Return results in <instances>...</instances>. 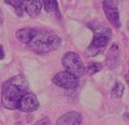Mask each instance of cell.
<instances>
[{
	"mask_svg": "<svg viewBox=\"0 0 129 125\" xmlns=\"http://www.w3.org/2000/svg\"><path fill=\"white\" fill-rule=\"evenodd\" d=\"M34 31H35V28H23V29L17 30V33H16L17 40L27 45L28 42L30 41L31 37H33Z\"/></svg>",
	"mask_w": 129,
	"mask_h": 125,
	"instance_id": "30bf717a",
	"label": "cell"
},
{
	"mask_svg": "<svg viewBox=\"0 0 129 125\" xmlns=\"http://www.w3.org/2000/svg\"><path fill=\"white\" fill-rule=\"evenodd\" d=\"M5 2L7 5H10L11 7H13L14 11L19 16H22L23 13H24V10H23V7H22V2L21 0H5Z\"/></svg>",
	"mask_w": 129,
	"mask_h": 125,
	"instance_id": "4fadbf2b",
	"label": "cell"
},
{
	"mask_svg": "<svg viewBox=\"0 0 129 125\" xmlns=\"http://www.w3.org/2000/svg\"><path fill=\"white\" fill-rule=\"evenodd\" d=\"M110 60L111 64H109V66L112 69H114L119 64V50H118L116 44H114L110 50L109 56H107V62H110Z\"/></svg>",
	"mask_w": 129,
	"mask_h": 125,
	"instance_id": "8fae6325",
	"label": "cell"
},
{
	"mask_svg": "<svg viewBox=\"0 0 129 125\" xmlns=\"http://www.w3.org/2000/svg\"><path fill=\"white\" fill-rule=\"evenodd\" d=\"M127 28H128V30H129V21H128V23H127Z\"/></svg>",
	"mask_w": 129,
	"mask_h": 125,
	"instance_id": "d6986e66",
	"label": "cell"
},
{
	"mask_svg": "<svg viewBox=\"0 0 129 125\" xmlns=\"http://www.w3.org/2000/svg\"><path fill=\"white\" fill-rule=\"evenodd\" d=\"M21 1H22V0H21Z\"/></svg>",
	"mask_w": 129,
	"mask_h": 125,
	"instance_id": "44dd1931",
	"label": "cell"
},
{
	"mask_svg": "<svg viewBox=\"0 0 129 125\" xmlns=\"http://www.w3.org/2000/svg\"><path fill=\"white\" fill-rule=\"evenodd\" d=\"M61 45V38L56 34L46 29H35L34 35L27 46L39 54L55 51Z\"/></svg>",
	"mask_w": 129,
	"mask_h": 125,
	"instance_id": "7a4b0ae2",
	"label": "cell"
},
{
	"mask_svg": "<svg viewBox=\"0 0 129 125\" xmlns=\"http://www.w3.org/2000/svg\"><path fill=\"white\" fill-rule=\"evenodd\" d=\"M111 38H112V31L109 27L99 26L93 30V38L91 43L89 44L86 51V54L89 57H94L106 49L109 45Z\"/></svg>",
	"mask_w": 129,
	"mask_h": 125,
	"instance_id": "3957f363",
	"label": "cell"
},
{
	"mask_svg": "<svg viewBox=\"0 0 129 125\" xmlns=\"http://www.w3.org/2000/svg\"><path fill=\"white\" fill-rule=\"evenodd\" d=\"M21 2H22L24 12H26L29 16L35 17L39 15L42 8L40 0H22Z\"/></svg>",
	"mask_w": 129,
	"mask_h": 125,
	"instance_id": "ba28073f",
	"label": "cell"
},
{
	"mask_svg": "<svg viewBox=\"0 0 129 125\" xmlns=\"http://www.w3.org/2000/svg\"><path fill=\"white\" fill-rule=\"evenodd\" d=\"M42 8L49 13L59 12V3L56 0H40Z\"/></svg>",
	"mask_w": 129,
	"mask_h": 125,
	"instance_id": "7c38bea8",
	"label": "cell"
},
{
	"mask_svg": "<svg viewBox=\"0 0 129 125\" xmlns=\"http://www.w3.org/2000/svg\"><path fill=\"white\" fill-rule=\"evenodd\" d=\"M123 94H124V85L119 83V82H117L112 88V96L115 98H120Z\"/></svg>",
	"mask_w": 129,
	"mask_h": 125,
	"instance_id": "5bb4252c",
	"label": "cell"
},
{
	"mask_svg": "<svg viewBox=\"0 0 129 125\" xmlns=\"http://www.w3.org/2000/svg\"><path fill=\"white\" fill-rule=\"evenodd\" d=\"M2 22H3V14H2L1 9H0V26L2 25Z\"/></svg>",
	"mask_w": 129,
	"mask_h": 125,
	"instance_id": "ac0fdd59",
	"label": "cell"
},
{
	"mask_svg": "<svg viewBox=\"0 0 129 125\" xmlns=\"http://www.w3.org/2000/svg\"><path fill=\"white\" fill-rule=\"evenodd\" d=\"M62 64L67 72L79 78L85 72V67L80 56L74 52H67L62 58Z\"/></svg>",
	"mask_w": 129,
	"mask_h": 125,
	"instance_id": "277c9868",
	"label": "cell"
},
{
	"mask_svg": "<svg viewBox=\"0 0 129 125\" xmlns=\"http://www.w3.org/2000/svg\"><path fill=\"white\" fill-rule=\"evenodd\" d=\"M103 10H104L106 19L109 20V22L114 27L118 28L121 26L119 12H118L117 0H104L103 1Z\"/></svg>",
	"mask_w": 129,
	"mask_h": 125,
	"instance_id": "8992f818",
	"label": "cell"
},
{
	"mask_svg": "<svg viewBox=\"0 0 129 125\" xmlns=\"http://www.w3.org/2000/svg\"><path fill=\"white\" fill-rule=\"evenodd\" d=\"M16 125H23V124H21V123H19V124H16Z\"/></svg>",
	"mask_w": 129,
	"mask_h": 125,
	"instance_id": "ffe728a7",
	"label": "cell"
},
{
	"mask_svg": "<svg viewBox=\"0 0 129 125\" xmlns=\"http://www.w3.org/2000/svg\"><path fill=\"white\" fill-rule=\"evenodd\" d=\"M38 108H39V101H38L37 97H36V95H34L33 93H30V92H28L23 96L22 99H21L17 110L28 113V112L36 111Z\"/></svg>",
	"mask_w": 129,
	"mask_h": 125,
	"instance_id": "52a82bcc",
	"label": "cell"
},
{
	"mask_svg": "<svg viewBox=\"0 0 129 125\" xmlns=\"http://www.w3.org/2000/svg\"><path fill=\"white\" fill-rule=\"evenodd\" d=\"M81 115L76 111H70L58 120L55 125H80Z\"/></svg>",
	"mask_w": 129,
	"mask_h": 125,
	"instance_id": "9c48e42d",
	"label": "cell"
},
{
	"mask_svg": "<svg viewBox=\"0 0 129 125\" xmlns=\"http://www.w3.org/2000/svg\"><path fill=\"white\" fill-rule=\"evenodd\" d=\"M101 68H102V67H101L100 64L94 63V64H91V65H89L87 67V70L89 71V73H90V74H93L95 72H98L99 70H101Z\"/></svg>",
	"mask_w": 129,
	"mask_h": 125,
	"instance_id": "9a60e30c",
	"label": "cell"
},
{
	"mask_svg": "<svg viewBox=\"0 0 129 125\" xmlns=\"http://www.w3.org/2000/svg\"><path fill=\"white\" fill-rule=\"evenodd\" d=\"M5 58V51H3L2 45H0V60Z\"/></svg>",
	"mask_w": 129,
	"mask_h": 125,
	"instance_id": "e0dca14e",
	"label": "cell"
},
{
	"mask_svg": "<svg viewBox=\"0 0 129 125\" xmlns=\"http://www.w3.org/2000/svg\"><path fill=\"white\" fill-rule=\"evenodd\" d=\"M35 125H51V123H50V120L48 117H44V119L39 120L38 122H36Z\"/></svg>",
	"mask_w": 129,
	"mask_h": 125,
	"instance_id": "2e32d148",
	"label": "cell"
},
{
	"mask_svg": "<svg viewBox=\"0 0 129 125\" xmlns=\"http://www.w3.org/2000/svg\"><path fill=\"white\" fill-rule=\"evenodd\" d=\"M52 81L55 85H58L62 88H65V90H74L79 84L78 78L75 77L74 74L67 72V71H62V72L56 73L53 77Z\"/></svg>",
	"mask_w": 129,
	"mask_h": 125,
	"instance_id": "5b68a950",
	"label": "cell"
},
{
	"mask_svg": "<svg viewBox=\"0 0 129 125\" xmlns=\"http://www.w3.org/2000/svg\"><path fill=\"white\" fill-rule=\"evenodd\" d=\"M29 92L28 82L22 74L12 77L2 85L1 100L6 108L17 110L19 103L23 96Z\"/></svg>",
	"mask_w": 129,
	"mask_h": 125,
	"instance_id": "6da1fadb",
	"label": "cell"
}]
</instances>
